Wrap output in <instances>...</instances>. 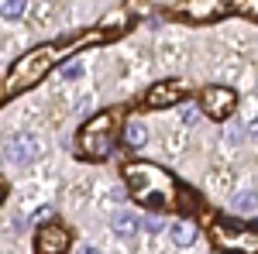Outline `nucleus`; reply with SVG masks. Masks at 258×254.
<instances>
[{"instance_id": "obj_1", "label": "nucleus", "mask_w": 258, "mask_h": 254, "mask_svg": "<svg viewBox=\"0 0 258 254\" xmlns=\"http://www.w3.org/2000/svg\"><path fill=\"white\" fill-rule=\"evenodd\" d=\"M93 35H83V38L69 41V45H41V48H31L28 55H21L14 65H11V76H7V82H4V97H11V93H21V90H28V86H35L55 62L66 55V52H76V48H83V41H90Z\"/></svg>"}, {"instance_id": "obj_2", "label": "nucleus", "mask_w": 258, "mask_h": 254, "mask_svg": "<svg viewBox=\"0 0 258 254\" xmlns=\"http://www.w3.org/2000/svg\"><path fill=\"white\" fill-rule=\"evenodd\" d=\"M124 179H127V186H131V196L138 199L141 206H169L172 203V196H176V179L169 176L165 168L159 165H148V161H131V165H124Z\"/></svg>"}, {"instance_id": "obj_3", "label": "nucleus", "mask_w": 258, "mask_h": 254, "mask_svg": "<svg viewBox=\"0 0 258 254\" xmlns=\"http://www.w3.org/2000/svg\"><path fill=\"white\" fill-rule=\"evenodd\" d=\"M110 124L114 114H97L93 120H86V127L80 131V148L90 158H107L114 151V137H110Z\"/></svg>"}, {"instance_id": "obj_4", "label": "nucleus", "mask_w": 258, "mask_h": 254, "mask_svg": "<svg viewBox=\"0 0 258 254\" xmlns=\"http://www.w3.org/2000/svg\"><path fill=\"white\" fill-rule=\"evenodd\" d=\"M234 107H238V97H234V90H227V86H207L203 90V114L214 120H224L234 114Z\"/></svg>"}, {"instance_id": "obj_5", "label": "nucleus", "mask_w": 258, "mask_h": 254, "mask_svg": "<svg viewBox=\"0 0 258 254\" xmlns=\"http://www.w3.org/2000/svg\"><path fill=\"white\" fill-rule=\"evenodd\" d=\"M66 247H69V234L62 230L59 223L41 227L38 237H35V254H62Z\"/></svg>"}, {"instance_id": "obj_6", "label": "nucleus", "mask_w": 258, "mask_h": 254, "mask_svg": "<svg viewBox=\"0 0 258 254\" xmlns=\"http://www.w3.org/2000/svg\"><path fill=\"white\" fill-rule=\"evenodd\" d=\"M4 155H7V161H14V165H24V161H31V158L38 155V141L31 134H14L4 144Z\"/></svg>"}, {"instance_id": "obj_7", "label": "nucleus", "mask_w": 258, "mask_h": 254, "mask_svg": "<svg viewBox=\"0 0 258 254\" xmlns=\"http://www.w3.org/2000/svg\"><path fill=\"white\" fill-rule=\"evenodd\" d=\"M179 97H182V82L179 79H165V82L148 90V107H172Z\"/></svg>"}, {"instance_id": "obj_8", "label": "nucleus", "mask_w": 258, "mask_h": 254, "mask_svg": "<svg viewBox=\"0 0 258 254\" xmlns=\"http://www.w3.org/2000/svg\"><path fill=\"white\" fill-rule=\"evenodd\" d=\"M217 240L224 244V247H234V251L258 254V234H248V230H234V234H227L224 227H217Z\"/></svg>"}, {"instance_id": "obj_9", "label": "nucleus", "mask_w": 258, "mask_h": 254, "mask_svg": "<svg viewBox=\"0 0 258 254\" xmlns=\"http://www.w3.org/2000/svg\"><path fill=\"white\" fill-rule=\"evenodd\" d=\"M110 227H114V234H120V237H135L138 234V216L131 213V210H117V213L110 216Z\"/></svg>"}, {"instance_id": "obj_10", "label": "nucleus", "mask_w": 258, "mask_h": 254, "mask_svg": "<svg viewBox=\"0 0 258 254\" xmlns=\"http://www.w3.org/2000/svg\"><path fill=\"white\" fill-rule=\"evenodd\" d=\"M169 234H172V244H176V247H189V244L197 240V227H193L189 220H176V223L169 227Z\"/></svg>"}, {"instance_id": "obj_11", "label": "nucleus", "mask_w": 258, "mask_h": 254, "mask_svg": "<svg viewBox=\"0 0 258 254\" xmlns=\"http://www.w3.org/2000/svg\"><path fill=\"white\" fill-rule=\"evenodd\" d=\"M224 4H227V0H189L186 11H189L193 18H210V14H217Z\"/></svg>"}, {"instance_id": "obj_12", "label": "nucleus", "mask_w": 258, "mask_h": 254, "mask_svg": "<svg viewBox=\"0 0 258 254\" xmlns=\"http://www.w3.org/2000/svg\"><path fill=\"white\" fill-rule=\"evenodd\" d=\"M234 213H241V216L258 213V196L255 193H238L234 196Z\"/></svg>"}, {"instance_id": "obj_13", "label": "nucleus", "mask_w": 258, "mask_h": 254, "mask_svg": "<svg viewBox=\"0 0 258 254\" xmlns=\"http://www.w3.org/2000/svg\"><path fill=\"white\" fill-rule=\"evenodd\" d=\"M124 141H127L131 148H141V144L148 141V131H145V124H127V131H124Z\"/></svg>"}, {"instance_id": "obj_14", "label": "nucleus", "mask_w": 258, "mask_h": 254, "mask_svg": "<svg viewBox=\"0 0 258 254\" xmlns=\"http://www.w3.org/2000/svg\"><path fill=\"white\" fill-rule=\"evenodd\" d=\"M0 11H4V18L7 21H14L24 11V0H0Z\"/></svg>"}, {"instance_id": "obj_15", "label": "nucleus", "mask_w": 258, "mask_h": 254, "mask_svg": "<svg viewBox=\"0 0 258 254\" xmlns=\"http://www.w3.org/2000/svg\"><path fill=\"white\" fill-rule=\"evenodd\" d=\"M80 76H83L80 62H66V65H62V79H80Z\"/></svg>"}, {"instance_id": "obj_16", "label": "nucleus", "mask_w": 258, "mask_h": 254, "mask_svg": "<svg viewBox=\"0 0 258 254\" xmlns=\"http://www.w3.org/2000/svg\"><path fill=\"white\" fill-rule=\"evenodd\" d=\"M197 117H200L197 107H182V114H179V120H182L186 127H193V124H197Z\"/></svg>"}, {"instance_id": "obj_17", "label": "nucleus", "mask_w": 258, "mask_h": 254, "mask_svg": "<svg viewBox=\"0 0 258 254\" xmlns=\"http://www.w3.org/2000/svg\"><path fill=\"white\" fill-rule=\"evenodd\" d=\"M162 227H165V223H162V216H148V220H145V230H148V234H159Z\"/></svg>"}, {"instance_id": "obj_18", "label": "nucleus", "mask_w": 258, "mask_h": 254, "mask_svg": "<svg viewBox=\"0 0 258 254\" xmlns=\"http://www.w3.org/2000/svg\"><path fill=\"white\" fill-rule=\"evenodd\" d=\"M241 137H244V131H238V127H227V141H231V144H238Z\"/></svg>"}, {"instance_id": "obj_19", "label": "nucleus", "mask_w": 258, "mask_h": 254, "mask_svg": "<svg viewBox=\"0 0 258 254\" xmlns=\"http://www.w3.org/2000/svg\"><path fill=\"white\" fill-rule=\"evenodd\" d=\"M248 137H251V141H258V117L251 120V127H248Z\"/></svg>"}, {"instance_id": "obj_20", "label": "nucleus", "mask_w": 258, "mask_h": 254, "mask_svg": "<svg viewBox=\"0 0 258 254\" xmlns=\"http://www.w3.org/2000/svg\"><path fill=\"white\" fill-rule=\"evenodd\" d=\"M76 254H100V251H97V247H90V244H83V247H80Z\"/></svg>"}]
</instances>
